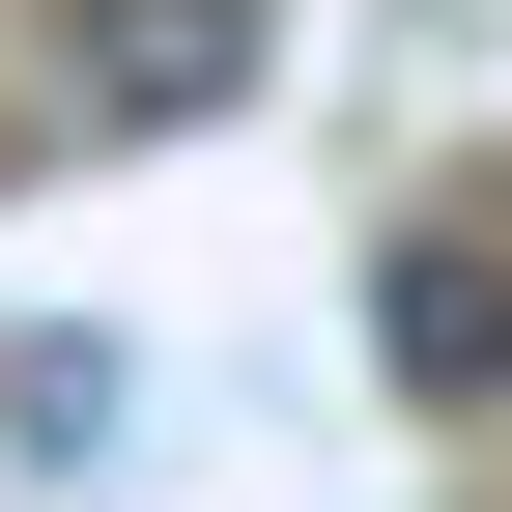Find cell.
<instances>
[{
	"instance_id": "obj_1",
	"label": "cell",
	"mask_w": 512,
	"mask_h": 512,
	"mask_svg": "<svg viewBox=\"0 0 512 512\" xmlns=\"http://www.w3.org/2000/svg\"><path fill=\"white\" fill-rule=\"evenodd\" d=\"M370 370L427 427H512V228H399L370 256Z\"/></svg>"
},
{
	"instance_id": "obj_2",
	"label": "cell",
	"mask_w": 512,
	"mask_h": 512,
	"mask_svg": "<svg viewBox=\"0 0 512 512\" xmlns=\"http://www.w3.org/2000/svg\"><path fill=\"white\" fill-rule=\"evenodd\" d=\"M57 86H86L114 143H171V114L256 86V0H57Z\"/></svg>"
}]
</instances>
